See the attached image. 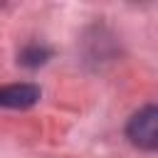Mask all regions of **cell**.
<instances>
[{
	"label": "cell",
	"mask_w": 158,
	"mask_h": 158,
	"mask_svg": "<svg viewBox=\"0 0 158 158\" xmlns=\"http://www.w3.org/2000/svg\"><path fill=\"white\" fill-rule=\"evenodd\" d=\"M158 111L153 104L143 106L141 111H136L126 126V136L131 138L133 146L143 148V151H156L158 148Z\"/></svg>",
	"instance_id": "1"
},
{
	"label": "cell",
	"mask_w": 158,
	"mask_h": 158,
	"mask_svg": "<svg viewBox=\"0 0 158 158\" xmlns=\"http://www.w3.org/2000/svg\"><path fill=\"white\" fill-rule=\"evenodd\" d=\"M40 99V86L35 84H7L0 86V106L7 109H27L37 104Z\"/></svg>",
	"instance_id": "2"
},
{
	"label": "cell",
	"mask_w": 158,
	"mask_h": 158,
	"mask_svg": "<svg viewBox=\"0 0 158 158\" xmlns=\"http://www.w3.org/2000/svg\"><path fill=\"white\" fill-rule=\"evenodd\" d=\"M47 57H49V52H47L44 47H27V49L20 54V62L27 64V67H37V64H42Z\"/></svg>",
	"instance_id": "3"
}]
</instances>
